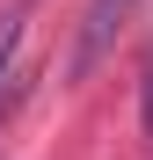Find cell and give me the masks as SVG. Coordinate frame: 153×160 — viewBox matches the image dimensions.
<instances>
[{"mask_svg": "<svg viewBox=\"0 0 153 160\" xmlns=\"http://www.w3.org/2000/svg\"><path fill=\"white\" fill-rule=\"evenodd\" d=\"M124 15H131V0H88V22H80V51H73V73H88L102 51H110V37L124 29Z\"/></svg>", "mask_w": 153, "mask_h": 160, "instance_id": "cell-2", "label": "cell"}, {"mask_svg": "<svg viewBox=\"0 0 153 160\" xmlns=\"http://www.w3.org/2000/svg\"><path fill=\"white\" fill-rule=\"evenodd\" d=\"M22 51H29V0H15V8L0 15V117H8L15 95H22Z\"/></svg>", "mask_w": 153, "mask_h": 160, "instance_id": "cell-1", "label": "cell"}, {"mask_svg": "<svg viewBox=\"0 0 153 160\" xmlns=\"http://www.w3.org/2000/svg\"><path fill=\"white\" fill-rule=\"evenodd\" d=\"M139 109H146V138H153V58H146V88H139Z\"/></svg>", "mask_w": 153, "mask_h": 160, "instance_id": "cell-3", "label": "cell"}]
</instances>
